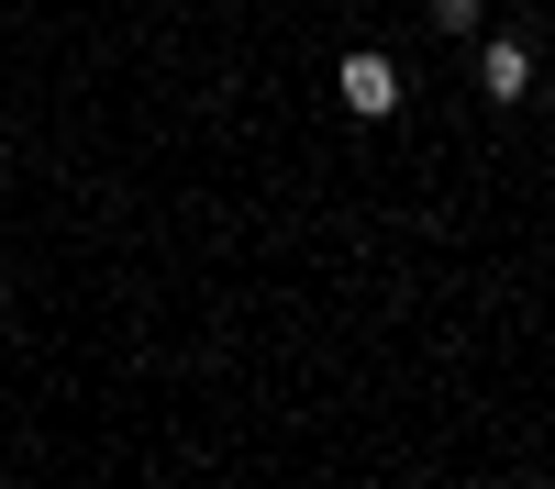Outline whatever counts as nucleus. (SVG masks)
Masks as SVG:
<instances>
[{
	"instance_id": "obj_1",
	"label": "nucleus",
	"mask_w": 555,
	"mask_h": 489,
	"mask_svg": "<svg viewBox=\"0 0 555 489\" xmlns=\"http://www.w3.org/2000/svg\"><path fill=\"white\" fill-rule=\"evenodd\" d=\"M334 89H345V112H356V123H389V112H400V67L378 56V44H356V56L334 67Z\"/></svg>"
},
{
	"instance_id": "obj_2",
	"label": "nucleus",
	"mask_w": 555,
	"mask_h": 489,
	"mask_svg": "<svg viewBox=\"0 0 555 489\" xmlns=\"http://www.w3.org/2000/svg\"><path fill=\"white\" fill-rule=\"evenodd\" d=\"M478 89H489V101H522V89H533V44H489V56H478Z\"/></svg>"
}]
</instances>
